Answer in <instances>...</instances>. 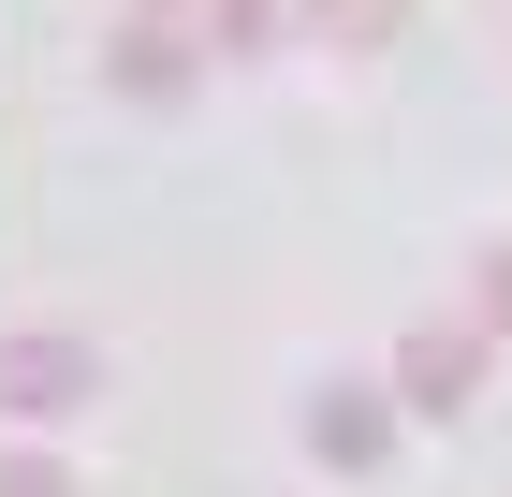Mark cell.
<instances>
[{"label": "cell", "instance_id": "obj_2", "mask_svg": "<svg viewBox=\"0 0 512 497\" xmlns=\"http://www.w3.org/2000/svg\"><path fill=\"white\" fill-rule=\"evenodd\" d=\"M322 454L366 468V454H381V410H366V395H337V410H322Z\"/></svg>", "mask_w": 512, "mask_h": 497}, {"label": "cell", "instance_id": "obj_1", "mask_svg": "<svg viewBox=\"0 0 512 497\" xmlns=\"http://www.w3.org/2000/svg\"><path fill=\"white\" fill-rule=\"evenodd\" d=\"M59 395H88V351H59V337L0 351V410H59Z\"/></svg>", "mask_w": 512, "mask_h": 497}, {"label": "cell", "instance_id": "obj_6", "mask_svg": "<svg viewBox=\"0 0 512 497\" xmlns=\"http://www.w3.org/2000/svg\"><path fill=\"white\" fill-rule=\"evenodd\" d=\"M483 307H498V322H512V249H498V293H483Z\"/></svg>", "mask_w": 512, "mask_h": 497}, {"label": "cell", "instance_id": "obj_5", "mask_svg": "<svg viewBox=\"0 0 512 497\" xmlns=\"http://www.w3.org/2000/svg\"><path fill=\"white\" fill-rule=\"evenodd\" d=\"M0 497H74V483H59L44 454H15V468H0Z\"/></svg>", "mask_w": 512, "mask_h": 497}, {"label": "cell", "instance_id": "obj_4", "mask_svg": "<svg viewBox=\"0 0 512 497\" xmlns=\"http://www.w3.org/2000/svg\"><path fill=\"white\" fill-rule=\"evenodd\" d=\"M322 15H337L352 44H381V30H395V0H322Z\"/></svg>", "mask_w": 512, "mask_h": 497}, {"label": "cell", "instance_id": "obj_3", "mask_svg": "<svg viewBox=\"0 0 512 497\" xmlns=\"http://www.w3.org/2000/svg\"><path fill=\"white\" fill-rule=\"evenodd\" d=\"M410 395H469V337H410Z\"/></svg>", "mask_w": 512, "mask_h": 497}]
</instances>
